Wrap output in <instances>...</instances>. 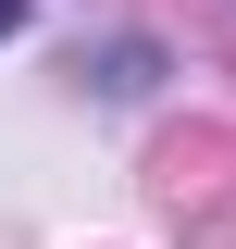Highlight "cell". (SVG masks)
<instances>
[{
    "label": "cell",
    "instance_id": "obj_1",
    "mask_svg": "<svg viewBox=\"0 0 236 249\" xmlns=\"http://www.w3.org/2000/svg\"><path fill=\"white\" fill-rule=\"evenodd\" d=\"M13 25H25V0H0V37H13Z\"/></svg>",
    "mask_w": 236,
    "mask_h": 249
}]
</instances>
